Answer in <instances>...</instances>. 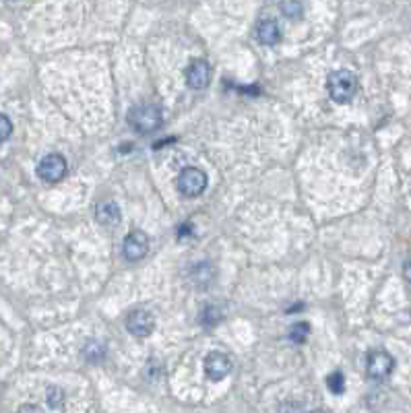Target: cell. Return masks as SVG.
<instances>
[{
    "label": "cell",
    "mask_w": 411,
    "mask_h": 413,
    "mask_svg": "<svg viewBox=\"0 0 411 413\" xmlns=\"http://www.w3.org/2000/svg\"><path fill=\"white\" fill-rule=\"evenodd\" d=\"M327 386L333 395H341L345 391V376L341 372H331L327 376Z\"/></svg>",
    "instance_id": "4fadbf2b"
},
{
    "label": "cell",
    "mask_w": 411,
    "mask_h": 413,
    "mask_svg": "<svg viewBox=\"0 0 411 413\" xmlns=\"http://www.w3.org/2000/svg\"><path fill=\"white\" fill-rule=\"evenodd\" d=\"M327 89L337 104H347L358 91V81L349 71H333L327 79Z\"/></svg>",
    "instance_id": "7a4b0ae2"
},
{
    "label": "cell",
    "mask_w": 411,
    "mask_h": 413,
    "mask_svg": "<svg viewBox=\"0 0 411 413\" xmlns=\"http://www.w3.org/2000/svg\"><path fill=\"white\" fill-rule=\"evenodd\" d=\"M67 170H69L67 159L62 155H58V153H50V155H46L39 161L38 176L48 184H56V182H60L67 176Z\"/></svg>",
    "instance_id": "3957f363"
},
{
    "label": "cell",
    "mask_w": 411,
    "mask_h": 413,
    "mask_svg": "<svg viewBox=\"0 0 411 413\" xmlns=\"http://www.w3.org/2000/svg\"><path fill=\"white\" fill-rule=\"evenodd\" d=\"M281 13L290 19L302 17V2L299 0H281Z\"/></svg>",
    "instance_id": "7c38bea8"
},
{
    "label": "cell",
    "mask_w": 411,
    "mask_h": 413,
    "mask_svg": "<svg viewBox=\"0 0 411 413\" xmlns=\"http://www.w3.org/2000/svg\"><path fill=\"white\" fill-rule=\"evenodd\" d=\"M62 403H65V393L58 386H50L48 388V405L58 409V407H62Z\"/></svg>",
    "instance_id": "9a60e30c"
},
{
    "label": "cell",
    "mask_w": 411,
    "mask_h": 413,
    "mask_svg": "<svg viewBox=\"0 0 411 413\" xmlns=\"http://www.w3.org/2000/svg\"><path fill=\"white\" fill-rule=\"evenodd\" d=\"M312 413H329V412H323V409H316V412H312Z\"/></svg>",
    "instance_id": "7402d4cb"
},
{
    "label": "cell",
    "mask_w": 411,
    "mask_h": 413,
    "mask_svg": "<svg viewBox=\"0 0 411 413\" xmlns=\"http://www.w3.org/2000/svg\"><path fill=\"white\" fill-rule=\"evenodd\" d=\"M220 318H222V312H220L215 306H209V308L203 312V325L213 327V325H217V323H220Z\"/></svg>",
    "instance_id": "2e32d148"
},
{
    "label": "cell",
    "mask_w": 411,
    "mask_h": 413,
    "mask_svg": "<svg viewBox=\"0 0 411 413\" xmlns=\"http://www.w3.org/2000/svg\"><path fill=\"white\" fill-rule=\"evenodd\" d=\"M403 275H405V279L411 283V259L405 263V266H403Z\"/></svg>",
    "instance_id": "44dd1931"
},
{
    "label": "cell",
    "mask_w": 411,
    "mask_h": 413,
    "mask_svg": "<svg viewBox=\"0 0 411 413\" xmlns=\"http://www.w3.org/2000/svg\"><path fill=\"white\" fill-rule=\"evenodd\" d=\"M231 372V360L225 353H209L205 360V374L209 376L211 380H224L225 376H229Z\"/></svg>",
    "instance_id": "ba28073f"
},
{
    "label": "cell",
    "mask_w": 411,
    "mask_h": 413,
    "mask_svg": "<svg viewBox=\"0 0 411 413\" xmlns=\"http://www.w3.org/2000/svg\"><path fill=\"white\" fill-rule=\"evenodd\" d=\"M393 368H395V360L384 349H374V351L368 353L366 370H368L370 378H374V380H384V378L391 376Z\"/></svg>",
    "instance_id": "5b68a950"
},
{
    "label": "cell",
    "mask_w": 411,
    "mask_h": 413,
    "mask_svg": "<svg viewBox=\"0 0 411 413\" xmlns=\"http://www.w3.org/2000/svg\"><path fill=\"white\" fill-rule=\"evenodd\" d=\"M128 124L141 135L155 133L161 124V110L155 104H139L128 112Z\"/></svg>",
    "instance_id": "6da1fadb"
},
{
    "label": "cell",
    "mask_w": 411,
    "mask_h": 413,
    "mask_svg": "<svg viewBox=\"0 0 411 413\" xmlns=\"http://www.w3.org/2000/svg\"><path fill=\"white\" fill-rule=\"evenodd\" d=\"M19 413H43V412L39 409L38 405H23V407L19 409Z\"/></svg>",
    "instance_id": "ffe728a7"
},
{
    "label": "cell",
    "mask_w": 411,
    "mask_h": 413,
    "mask_svg": "<svg viewBox=\"0 0 411 413\" xmlns=\"http://www.w3.org/2000/svg\"><path fill=\"white\" fill-rule=\"evenodd\" d=\"M281 38V29H279V25L273 21V19H262L261 23H259V27H257V39L264 43V46H273V43H277Z\"/></svg>",
    "instance_id": "8fae6325"
},
{
    "label": "cell",
    "mask_w": 411,
    "mask_h": 413,
    "mask_svg": "<svg viewBox=\"0 0 411 413\" xmlns=\"http://www.w3.org/2000/svg\"><path fill=\"white\" fill-rule=\"evenodd\" d=\"M308 333H310V329H308V325L306 323H296L292 329H290V341H294V343H304L306 339H308Z\"/></svg>",
    "instance_id": "5bb4252c"
},
{
    "label": "cell",
    "mask_w": 411,
    "mask_h": 413,
    "mask_svg": "<svg viewBox=\"0 0 411 413\" xmlns=\"http://www.w3.org/2000/svg\"><path fill=\"white\" fill-rule=\"evenodd\" d=\"M192 233H194V229H192V226H188V224H182V226L178 227V238L180 240H184V238L192 236Z\"/></svg>",
    "instance_id": "d6986e66"
},
{
    "label": "cell",
    "mask_w": 411,
    "mask_h": 413,
    "mask_svg": "<svg viewBox=\"0 0 411 413\" xmlns=\"http://www.w3.org/2000/svg\"><path fill=\"white\" fill-rule=\"evenodd\" d=\"M11 133H13V124H11V120H8L4 114H0V143H2V141H6V139L11 137Z\"/></svg>",
    "instance_id": "ac0fdd59"
},
{
    "label": "cell",
    "mask_w": 411,
    "mask_h": 413,
    "mask_svg": "<svg viewBox=\"0 0 411 413\" xmlns=\"http://www.w3.org/2000/svg\"><path fill=\"white\" fill-rule=\"evenodd\" d=\"M207 188V176L203 170L198 168H184L178 176V190L188 196V198H194V196H201Z\"/></svg>",
    "instance_id": "277c9868"
},
{
    "label": "cell",
    "mask_w": 411,
    "mask_h": 413,
    "mask_svg": "<svg viewBox=\"0 0 411 413\" xmlns=\"http://www.w3.org/2000/svg\"><path fill=\"white\" fill-rule=\"evenodd\" d=\"M85 356H87L89 362H97L100 358H104V347L100 343H89L85 347Z\"/></svg>",
    "instance_id": "e0dca14e"
},
{
    "label": "cell",
    "mask_w": 411,
    "mask_h": 413,
    "mask_svg": "<svg viewBox=\"0 0 411 413\" xmlns=\"http://www.w3.org/2000/svg\"><path fill=\"white\" fill-rule=\"evenodd\" d=\"M95 217L102 226H118L120 224V209L112 201H104L95 207Z\"/></svg>",
    "instance_id": "30bf717a"
},
{
    "label": "cell",
    "mask_w": 411,
    "mask_h": 413,
    "mask_svg": "<svg viewBox=\"0 0 411 413\" xmlns=\"http://www.w3.org/2000/svg\"><path fill=\"white\" fill-rule=\"evenodd\" d=\"M122 252H124V259L130 263L145 259V255L149 252V238L143 231H130L122 244Z\"/></svg>",
    "instance_id": "8992f818"
},
{
    "label": "cell",
    "mask_w": 411,
    "mask_h": 413,
    "mask_svg": "<svg viewBox=\"0 0 411 413\" xmlns=\"http://www.w3.org/2000/svg\"><path fill=\"white\" fill-rule=\"evenodd\" d=\"M155 327V320H153V314L149 310H133L128 316H126V329L135 335V337H149L151 331Z\"/></svg>",
    "instance_id": "52a82bcc"
},
{
    "label": "cell",
    "mask_w": 411,
    "mask_h": 413,
    "mask_svg": "<svg viewBox=\"0 0 411 413\" xmlns=\"http://www.w3.org/2000/svg\"><path fill=\"white\" fill-rule=\"evenodd\" d=\"M211 81V67L205 60H192L187 69V83L192 89H205Z\"/></svg>",
    "instance_id": "9c48e42d"
}]
</instances>
